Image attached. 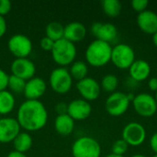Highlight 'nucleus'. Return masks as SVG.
<instances>
[{"label":"nucleus","instance_id":"obj_23","mask_svg":"<svg viewBox=\"0 0 157 157\" xmlns=\"http://www.w3.org/2000/svg\"><path fill=\"white\" fill-rule=\"evenodd\" d=\"M69 73H70L72 78L78 82L86 77H87L88 65L86 63H85L83 61H75L70 66Z\"/></svg>","mask_w":157,"mask_h":157},{"label":"nucleus","instance_id":"obj_38","mask_svg":"<svg viewBox=\"0 0 157 157\" xmlns=\"http://www.w3.org/2000/svg\"><path fill=\"white\" fill-rule=\"evenodd\" d=\"M152 40H153V43L155 44V46L157 48V31L154 35H152Z\"/></svg>","mask_w":157,"mask_h":157},{"label":"nucleus","instance_id":"obj_14","mask_svg":"<svg viewBox=\"0 0 157 157\" xmlns=\"http://www.w3.org/2000/svg\"><path fill=\"white\" fill-rule=\"evenodd\" d=\"M92 113L91 104L83 99L76 98L67 104V114L75 121H85L89 118Z\"/></svg>","mask_w":157,"mask_h":157},{"label":"nucleus","instance_id":"obj_35","mask_svg":"<svg viewBox=\"0 0 157 157\" xmlns=\"http://www.w3.org/2000/svg\"><path fill=\"white\" fill-rule=\"evenodd\" d=\"M6 29H7V24H6V18L0 16V38H2L6 34Z\"/></svg>","mask_w":157,"mask_h":157},{"label":"nucleus","instance_id":"obj_25","mask_svg":"<svg viewBox=\"0 0 157 157\" xmlns=\"http://www.w3.org/2000/svg\"><path fill=\"white\" fill-rule=\"evenodd\" d=\"M45 32H46V37L52 40L55 42L57 40L63 39L64 27L57 21H52L46 26Z\"/></svg>","mask_w":157,"mask_h":157},{"label":"nucleus","instance_id":"obj_20","mask_svg":"<svg viewBox=\"0 0 157 157\" xmlns=\"http://www.w3.org/2000/svg\"><path fill=\"white\" fill-rule=\"evenodd\" d=\"M54 129L58 134L68 136L75 130V121L67 113L57 115L54 120Z\"/></svg>","mask_w":157,"mask_h":157},{"label":"nucleus","instance_id":"obj_18","mask_svg":"<svg viewBox=\"0 0 157 157\" xmlns=\"http://www.w3.org/2000/svg\"><path fill=\"white\" fill-rule=\"evenodd\" d=\"M151 70V65L147 61L143 59L135 60L129 68L130 77L132 81L137 83L145 81L149 79Z\"/></svg>","mask_w":157,"mask_h":157},{"label":"nucleus","instance_id":"obj_3","mask_svg":"<svg viewBox=\"0 0 157 157\" xmlns=\"http://www.w3.org/2000/svg\"><path fill=\"white\" fill-rule=\"evenodd\" d=\"M51 52L54 63H57L60 67H64L71 65L75 62L77 50L75 43L65 39H62L55 41Z\"/></svg>","mask_w":157,"mask_h":157},{"label":"nucleus","instance_id":"obj_22","mask_svg":"<svg viewBox=\"0 0 157 157\" xmlns=\"http://www.w3.org/2000/svg\"><path fill=\"white\" fill-rule=\"evenodd\" d=\"M16 106V98L13 93L6 89L0 91V115L6 116L11 113Z\"/></svg>","mask_w":157,"mask_h":157},{"label":"nucleus","instance_id":"obj_39","mask_svg":"<svg viewBox=\"0 0 157 157\" xmlns=\"http://www.w3.org/2000/svg\"><path fill=\"white\" fill-rule=\"evenodd\" d=\"M106 157H124L123 155H114V154H109V155H108Z\"/></svg>","mask_w":157,"mask_h":157},{"label":"nucleus","instance_id":"obj_16","mask_svg":"<svg viewBox=\"0 0 157 157\" xmlns=\"http://www.w3.org/2000/svg\"><path fill=\"white\" fill-rule=\"evenodd\" d=\"M47 85L41 77H36L26 81L23 94L27 100H39L46 92Z\"/></svg>","mask_w":157,"mask_h":157},{"label":"nucleus","instance_id":"obj_37","mask_svg":"<svg viewBox=\"0 0 157 157\" xmlns=\"http://www.w3.org/2000/svg\"><path fill=\"white\" fill-rule=\"evenodd\" d=\"M6 157H27V155L25 154H21V153L16 152V151H12L6 155Z\"/></svg>","mask_w":157,"mask_h":157},{"label":"nucleus","instance_id":"obj_13","mask_svg":"<svg viewBox=\"0 0 157 157\" xmlns=\"http://www.w3.org/2000/svg\"><path fill=\"white\" fill-rule=\"evenodd\" d=\"M21 128L15 118H0V144L13 143Z\"/></svg>","mask_w":157,"mask_h":157},{"label":"nucleus","instance_id":"obj_26","mask_svg":"<svg viewBox=\"0 0 157 157\" xmlns=\"http://www.w3.org/2000/svg\"><path fill=\"white\" fill-rule=\"evenodd\" d=\"M119 86V78L112 74H108L104 75L100 82L101 90H104L108 93H114L116 92Z\"/></svg>","mask_w":157,"mask_h":157},{"label":"nucleus","instance_id":"obj_5","mask_svg":"<svg viewBox=\"0 0 157 157\" xmlns=\"http://www.w3.org/2000/svg\"><path fill=\"white\" fill-rule=\"evenodd\" d=\"M136 60L134 50L126 43H119L112 47L110 62L121 70H129Z\"/></svg>","mask_w":157,"mask_h":157},{"label":"nucleus","instance_id":"obj_2","mask_svg":"<svg viewBox=\"0 0 157 157\" xmlns=\"http://www.w3.org/2000/svg\"><path fill=\"white\" fill-rule=\"evenodd\" d=\"M111 52L112 46L109 43L96 39L88 44L86 50V63L96 68L103 67L110 62Z\"/></svg>","mask_w":157,"mask_h":157},{"label":"nucleus","instance_id":"obj_6","mask_svg":"<svg viewBox=\"0 0 157 157\" xmlns=\"http://www.w3.org/2000/svg\"><path fill=\"white\" fill-rule=\"evenodd\" d=\"M73 81L69 70L65 67H57L53 69L49 77V83L52 89L57 94H66L68 93L72 86Z\"/></svg>","mask_w":157,"mask_h":157},{"label":"nucleus","instance_id":"obj_27","mask_svg":"<svg viewBox=\"0 0 157 157\" xmlns=\"http://www.w3.org/2000/svg\"><path fill=\"white\" fill-rule=\"evenodd\" d=\"M26 81L15 76V75H9L8 79V84H7V88H9V91L13 94H20L23 93L24 88H25Z\"/></svg>","mask_w":157,"mask_h":157},{"label":"nucleus","instance_id":"obj_31","mask_svg":"<svg viewBox=\"0 0 157 157\" xmlns=\"http://www.w3.org/2000/svg\"><path fill=\"white\" fill-rule=\"evenodd\" d=\"M12 8V4L9 0H0V16H6Z\"/></svg>","mask_w":157,"mask_h":157},{"label":"nucleus","instance_id":"obj_9","mask_svg":"<svg viewBox=\"0 0 157 157\" xmlns=\"http://www.w3.org/2000/svg\"><path fill=\"white\" fill-rule=\"evenodd\" d=\"M122 138L129 146L137 147L142 145L146 139V130L139 122L132 121L126 124L121 132Z\"/></svg>","mask_w":157,"mask_h":157},{"label":"nucleus","instance_id":"obj_17","mask_svg":"<svg viewBox=\"0 0 157 157\" xmlns=\"http://www.w3.org/2000/svg\"><path fill=\"white\" fill-rule=\"evenodd\" d=\"M139 29L145 34L154 35L157 31V14L153 10L139 13L136 18Z\"/></svg>","mask_w":157,"mask_h":157},{"label":"nucleus","instance_id":"obj_32","mask_svg":"<svg viewBox=\"0 0 157 157\" xmlns=\"http://www.w3.org/2000/svg\"><path fill=\"white\" fill-rule=\"evenodd\" d=\"M9 75L6 71L0 68V91L7 89V84H8Z\"/></svg>","mask_w":157,"mask_h":157},{"label":"nucleus","instance_id":"obj_19","mask_svg":"<svg viewBox=\"0 0 157 157\" xmlns=\"http://www.w3.org/2000/svg\"><path fill=\"white\" fill-rule=\"evenodd\" d=\"M86 36V26L79 21H73L64 26L63 39L75 43L83 40Z\"/></svg>","mask_w":157,"mask_h":157},{"label":"nucleus","instance_id":"obj_12","mask_svg":"<svg viewBox=\"0 0 157 157\" xmlns=\"http://www.w3.org/2000/svg\"><path fill=\"white\" fill-rule=\"evenodd\" d=\"M76 89L83 99L90 102L98 99L101 93L100 84L93 77H86L76 83Z\"/></svg>","mask_w":157,"mask_h":157},{"label":"nucleus","instance_id":"obj_42","mask_svg":"<svg viewBox=\"0 0 157 157\" xmlns=\"http://www.w3.org/2000/svg\"><path fill=\"white\" fill-rule=\"evenodd\" d=\"M153 157H157V155H154Z\"/></svg>","mask_w":157,"mask_h":157},{"label":"nucleus","instance_id":"obj_30","mask_svg":"<svg viewBox=\"0 0 157 157\" xmlns=\"http://www.w3.org/2000/svg\"><path fill=\"white\" fill-rule=\"evenodd\" d=\"M54 43L55 42L52 40H51L48 37L45 36V37L41 38V40L40 41V46L45 52H52V48L54 46Z\"/></svg>","mask_w":157,"mask_h":157},{"label":"nucleus","instance_id":"obj_34","mask_svg":"<svg viewBox=\"0 0 157 157\" xmlns=\"http://www.w3.org/2000/svg\"><path fill=\"white\" fill-rule=\"evenodd\" d=\"M147 86H148V88L153 91V92H156L157 91V77H151L148 79V82H147Z\"/></svg>","mask_w":157,"mask_h":157},{"label":"nucleus","instance_id":"obj_10","mask_svg":"<svg viewBox=\"0 0 157 157\" xmlns=\"http://www.w3.org/2000/svg\"><path fill=\"white\" fill-rule=\"evenodd\" d=\"M7 48L16 58H28L32 52V42L29 37L23 34L12 35L7 42Z\"/></svg>","mask_w":157,"mask_h":157},{"label":"nucleus","instance_id":"obj_41","mask_svg":"<svg viewBox=\"0 0 157 157\" xmlns=\"http://www.w3.org/2000/svg\"><path fill=\"white\" fill-rule=\"evenodd\" d=\"M155 100H156V103H157V91L155 92Z\"/></svg>","mask_w":157,"mask_h":157},{"label":"nucleus","instance_id":"obj_33","mask_svg":"<svg viewBox=\"0 0 157 157\" xmlns=\"http://www.w3.org/2000/svg\"><path fill=\"white\" fill-rule=\"evenodd\" d=\"M55 111L58 115L66 114L67 113V105L64 102H59L55 106Z\"/></svg>","mask_w":157,"mask_h":157},{"label":"nucleus","instance_id":"obj_4","mask_svg":"<svg viewBox=\"0 0 157 157\" xmlns=\"http://www.w3.org/2000/svg\"><path fill=\"white\" fill-rule=\"evenodd\" d=\"M72 155L73 157H100L101 146L95 138L82 136L74 142Z\"/></svg>","mask_w":157,"mask_h":157},{"label":"nucleus","instance_id":"obj_28","mask_svg":"<svg viewBox=\"0 0 157 157\" xmlns=\"http://www.w3.org/2000/svg\"><path fill=\"white\" fill-rule=\"evenodd\" d=\"M128 149H129L128 144L123 139H119L112 144L111 153L114 155H123L124 156V155L127 153Z\"/></svg>","mask_w":157,"mask_h":157},{"label":"nucleus","instance_id":"obj_40","mask_svg":"<svg viewBox=\"0 0 157 157\" xmlns=\"http://www.w3.org/2000/svg\"><path fill=\"white\" fill-rule=\"evenodd\" d=\"M131 157H146L145 155H141V154H137V155H132Z\"/></svg>","mask_w":157,"mask_h":157},{"label":"nucleus","instance_id":"obj_29","mask_svg":"<svg viewBox=\"0 0 157 157\" xmlns=\"http://www.w3.org/2000/svg\"><path fill=\"white\" fill-rule=\"evenodd\" d=\"M148 5H149V2L147 0H132V8L138 13H142L147 10Z\"/></svg>","mask_w":157,"mask_h":157},{"label":"nucleus","instance_id":"obj_11","mask_svg":"<svg viewBox=\"0 0 157 157\" xmlns=\"http://www.w3.org/2000/svg\"><path fill=\"white\" fill-rule=\"evenodd\" d=\"M11 75L28 81L35 76L36 65L29 58H16L10 65Z\"/></svg>","mask_w":157,"mask_h":157},{"label":"nucleus","instance_id":"obj_8","mask_svg":"<svg viewBox=\"0 0 157 157\" xmlns=\"http://www.w3.org/2000/svg\"><path fill=\"white\" fill-rule=\"evenodd\" d=\"M134 111L141 117L150 118L157 112V103L154 96L149 93H140L132 101Z\"/></svg>","mask_w":157,"mask_h":157},{"label":"nucleus","instance_id":"obj_21","mask_svg":"<svg viewBox=\"0 0 157 157\" xmlns=\"http://www.w3.org/2000/svg\"><path fill=\"white\" fill-rule=\"evenodd\" d=\"M32 144L33 140L31 135L27 132H20L13 141L14 151L25 154L30 150V148L32 147Z\"/></svg>","mask_w":157,"mask_h":157},{"label":"nucleus","instance_id":"obj_7","mask_svg":"<svg viewBox=\"0 0 157 157\" xmlns=\"http://www.w3.org/2000/svg\"><path fill=\"white\" fill-rule=\"evenodd\" d=\"M127 94L120 91L111 93L106 99V111L112 117H120L127 112L131 105Z\"/></svg>","mask_w":157,"mask_h":157},{"label":"nucleus","instance_id":"obj_43","mask_svg":"<svg viewBox=\"0 0 157 157\" xmlns=\"http://www.w3.org/2000/svg\"><path fill=\"white\" fill-rule=\"evenodd\" d=\"M156 74H157V65H156Z\"/></svg>","mask_w":157,"mask_h":157},{"label":"nucleus","instance_id":"obj_24","mask_svg":"<svg viewBox=\"0 0 157 157\" xmlns=\"http://www.w3.org/2000/svg\"><path fill=\"white\" fill-rule=\"evenodd\" d=\"M101 6L105 15L111 18L117 17L122 10V5L119 0H103Z\"/></svg>","mask_w":157,"mask_h":157},{"label":"nucleus","instance_id":"obj_15","mask_svg":"<svg viewBox=\"0 0 157 157\" xmlns=\"http://www.w3.org/2000/svg\"><path fill=\"white\" fill-rule=\"evenodd\" d=\"M91 33L97 38V40L111 43L118 37V29L112 23L95 22L90 28Z\"/></svg>","mask_w":157,"mask_h":157},{"label":"nucleus","instance_id":"obj_36","mask_svg":"<svg viewBox=\"0 0 157 157\" xmlns=\"http://www.w3.org/2000/svg\"><path fill=\"white\" fill-rule=\"evenodd\" d=\"M150 147L152 151L157 155V132H155L150 139Z\"/></svg>","mask_w":157,"mask_h":157},{"label":"nucleus","instance_id":"obj_1","mask_svg":"<svg viewBox=\"0 0 157 157\" xmlns=\"http://www.w3.org/2000/svg\"><path fill=\"white\" fill-rule=\"evenodd\" d=\"M17 121L27 132L43 129L48 121V111L40 100H26L18 108Z\"/></svg>","mask_w":157,"mask_h":157}]
</instances>
